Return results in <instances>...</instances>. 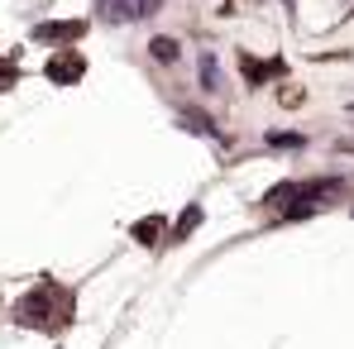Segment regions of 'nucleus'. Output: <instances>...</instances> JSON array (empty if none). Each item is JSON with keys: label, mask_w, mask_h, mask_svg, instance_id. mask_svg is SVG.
Here are the masks:
<instances>
[{"label": "nucleus", "mask_w": 354, "mask_h": 349, "mask_svg": "<svg viewBox=\"0 0 354 349\" xmlns=\"http://www.w3.org/2000/svg\"><path fill=\"white\" fill-rule=\"evenodd\" d=\"M182 124H192V129H201V134H216V124H211L206 115H196V111H187V115H182Z\"/></svg>", "instance_id": "nucleus-7"}, {"label": "nucleus", "mask_w": 354, "mask_h": 349, "mask_svg": "<svg viewBox=\"0 0 354 349\" xmlns=\"http://www.w3.org/2000/svg\"><path fill=\"white\" fill-rule=\"evenodd\" d=\"M158 5H163V0H134V19H149Z\"/></svg>", "instance_id": "nucleus-8"}, {"label": "nucleus", "mask_w": 354, "mask_h": 349, "mask_svg": "<svg viewBox=\"0 0 354 349\" xmlns=\"http://www.w3.org/2000/svg\"><path fill=\"white\" fill-rule=\"evenodd\" d=\"M82 29H86V24H39L34 39H39V44H58V39H77Z\"/></svg>", "instance_id": "nucleus-2"}, {"label": "nucleus", "mask_w": 354, "mask_h": 349, "mask_svg": "<svg viewBox=\"0 0 354 349\" xmlns=\"http://www.w3.org/2000/svg\"><path fill=\"white\" fill-rule=\"evenodd\" d=\"M106 24H134V0H91Z\"/></svg>", "instance_id": "nucleus-1"}, {"label": "nucleus", "mask_w": 354, "mask_h": 349, "mask_svg": "<svg viewBox=\"0 0 354 349\" xmlns=\"http://www.w3.org/2000/svg\"><path fill=\"white\" fill-rule=\"evenodd\" d=\"M77 72H82V62H58V67L48 62V77H58V82H72Z\"/></svg>", "instance_id": "nucleus-6"}, {"label": "nucleus", "mask_w": 354, "mask_h": 349, "mask_svg": "<svg viewBox=\"0 0 354 349\" xmlns=\"http://www.w3.org/2000/svg\"><path fill=\"white\" fill-rule=\"evenodd\" d=\"M196 72H201V86L206 91H221V62H216V53H201Z\"/></svg>", "instance_id": "nucleus-3"}, {"label": "nucleus", "mask_w": 354, "mask_h": 349, "mask_svg": "<svg viewBox=\"0 0 354 349\" xmlns=\"http://www.w3.org/2000/svg\"><path fill=\"white\" fill-rule=\"evenodd\" d=\"M149 53H153V58L163 62V67H173L182 48H177V39H153V44H149Z\"/></svg>", "instance_id": "nucleus-4"}, {"label": "nucleus", "mask_w": 354, "mask_h": 349, "mask_svg": "<svg viewBox=\"0 0 354 349\" xmlns=\"http://www.w3.org/2000/svg\"><path fill=\"white\" fill-rule=\"evenodd\" d=\"M268 149H306V134H292V129H278V134H268Z\"/></svg>", "instance_id": "nucleus-5"}]
</instances>
